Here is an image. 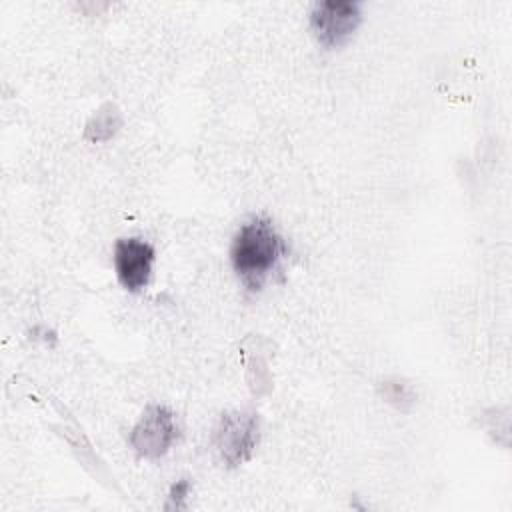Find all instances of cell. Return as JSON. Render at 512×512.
<instances>
[{
	"instance_id": "7a4b0ae2",
	"label": "cell",
	"mask_w": 512,
	"mask_h": 512,
	"mask_svg": "<svg viewBox=\"0 0 512 512\" xmlns=\"http://www.w3.org/2000/svg\"><path fill=\"white\" fill-rule=\"evenodd\" d=\"M260 440V420L256 412L232 410L220 416L214 430V446L228 468L248 462Z\"/></svg>"
},
{
	"instance_id": "52a82bcc",
	"label": "cell",
	"mask_w": 512,
	"mask_h": 512,
	"mask_svg": "<svg viewBox=\"0 0 512 512\" xmlns=\"http://www.w3.org/2000/svg\"><path fill=\"white\" fill-rule=\"evenodd\" d=\"M380 392L388 404H392L398 410H408L414 404V392L408 384L400 380H384L380 384Z\"/></svg>"
},
{
	"instance_id": "8992f818",
	"label": "cell",
	"mask_w": 512,
	"mask_h": 512,
	"mask_svg": "<svg viewBox=\"0 0 512 512\" xmlns=\"http://www.w3.org/2000/svg\"><path fill=\"white\" fill-rule=\"evenodd\" d=\"M120 128V114L112 104H104L86 124V138L92 142L108 140Z\"/></svg>"
},
{
	"instance_id": "ba28073f",
	"label": "cell",
	"mask_w": 512,
	"mask_h": 512,
	"mask_svg": "<svg viewBox=\"0 0 512 512\" xmlns=\"http://www.w3.org/2000/svg\"><path fill=\"white\" fill-rule=\"evenodd\" d=\"M190 494V480L186 478H180L172 484L170 492H168V504H166V510H180V508H186V498Z\"/></svg>"
},
{
	"instance_id": "5b68a950",
	"label": "cell",
	"mask_w": 512,
	"mask_h": 512,
	"mask_svg": "<svg viewBox=\"0 0 512 512\" xmlns=\"http://www.w3.org/2000/svg\"><path fill=\"white\" fill-rule=\"evenodd\" d=\"M156 250L142 238H118L114 242L112 262L120 286L128 292H142L152 276Z\"/></svg>"
},
{
	"instance_id": "6da1fadb",
	"label": "cell",
	"mask_w": 512,
	"mask_h": 512,
	"mask_svg": "<svg viewBox=\"0 0 512 512\" xmlns=\"http://www.w3.org/2000/svg\"><path fill=\"white\" fill-rule=\"evenodd\" d=\"M288 246L268 216L242 224L230 246V262L242 284L256 292L280 266Z\"/></svg>"
},
{
	"instance_id": "277c9868",
	"label": "cell",
	"mask_w": 512,
	"mask_h": 512,
	"mask_svg": "<svg viewBox=\"0 0 512 512\" xmlns=\"http://www.w3.org/2000/svg\"><path fill=\"white\" fill-rule=\"evenodd\" d=\"M178 438L174 412L162 404H150L130 430V446L140 458H162Z\"/></svg>"
},
{
	"instance_id": "3957f363",
	"label": "cell",
	"mask_w": 512,
	"mask_h": 512,
	"mask_svg": "<svg viewBox=\"0 0 512 512\" xmlns=\"http://www.w3.org/2000/svg\"><path fill=\"white\" fill-rule=\"evenodd\" d=\"M362 22L360 2L324 0L310 10V30L324 48L344 46Z\"/></svg>"
}]
</instances>
